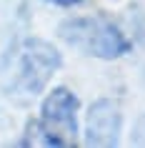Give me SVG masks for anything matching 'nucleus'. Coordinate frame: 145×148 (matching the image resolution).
<instances>
[{
  "label": "nucleus",
  "mask_w": 145,
  "mask_h": 148,
  "mask_svg": "<svg viewBox=\"0 0 145 148\" xmlns=\"http://www.w3.org/2000/svg\"><path fill=\"white\" fill-rule=\"evenodd\" d=\"M60 35L70 48L78 53L100 58V60H118L125 53H130L133 43L120 30V25L103 15H78L63 20L58 28Z\"/></svg>",
  "instance_id": "obj_1"
},
{
  "label": "nucleus",
  "mask_w": 145,
  "mask_h": 148,
  "mask_svg": "<svg viewBox=\"0 0 145 148\" xmlns=\"http://www.w3.org/2000/svg\"><path fill=\"white\" fill-rule=\"evenodd\" d=\"M60 65H63V58L58 53V48H53L50 43H45L40 38L25 40L15 63L13 88L25 95L43 93Z\"/></svg>",
  "instance_id": "obj_2"
},
{
  "label": "nucleus",
  "mask_w": 145,
  "mask_h": 148,
  "mask_svg": "<svg viewBox=\"0 0 145 148\" xmlns=\"http://www.w3.org/2000/svg\"><path fill=\"white\" fill-rule=\"evenodd\" d=\"M80 101L68 88H53L40 108L38 131L45 146H75Z\"/></svg>",
  "instance_id": "obj_3"
},
{
  "label": "nucleus",
  "mask_w": 145,
  "mask_h": 148,
  "mask_svg": "<svg viewBox=\"0 0 145 148\" xmlns=\"http://www.w3.org/2000/svg\"><path fill=\"white\" fill-rule=\"evenodd\" d=\"M123 133V113L115 101L100 98L88 108L85 143L88 146H118Z\"/></svg>",
  "instance_id": "obj_4"
},
{
  "label": "nucleus",
  "mask_w": 145,
  "mask_h": 148,
  "mask_svg": "<svg viewBox=\"0 0 145 148\" xmlns=\"http://www.w3.org/2000/svg\"><path fill=\"white\" fill-rule=\"evenodd\" d=\"M48 3H53V5H58V8H75V5H80L83 0H48Z\"/></svg>",
  "instance_id": "obj_5"
}]
</instances>
